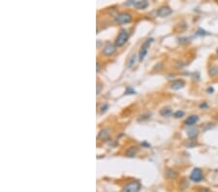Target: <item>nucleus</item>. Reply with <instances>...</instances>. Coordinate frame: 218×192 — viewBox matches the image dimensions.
Wrapping results in <instances>:
<instances>
[{"instance_id": "obj_2", "label": "nucleus", "mask_w": 218, "mask_h": 192, "mask_svg": "<svg viewBox=\"0 0 218 192\" xmlns=\"http://www.w3.org/2000/svg\"><path fill=\"white\" fill-rule=\"evenodd\" d=\"M152 42H153V39L152 38H149V39H147L144 44H142V46L141 47V49H140V51H139L140 61H142L144 59L145 55H146V54H147V49L149 48V45Z\"/></svg>"}, {"instance_id": "obj_14", "label": "nucleus", "mask_w": 218, "mask_h": 192, "mask_svg": "<svg viewBox=\"0 0 218 192\" xmlns=\"http://www.w3.org/2000/svg\"><path fill=\"white\" fill-rule=\"evenodd\" d=\"M166 175H167L168 179H176L177 177V173L174 170H171V169H169V170L166 172Z\"/></svg>"}, {"instance_id": "obj_1", "label": "nucleus", "mask_w": 218, "mask_h": 192, "mask_svg": "<svg viewBox=\"0 0 218 192\" xmlns=\"http://www.w3.org/2000/svg\"><path fill=\"white\" fill-rule=\"evenodd\" d=\"M128 38H129V34H128V32L125 30V29H122V30L119 32V34L117 35V37H116L115 46L116 47L123 46L124 44L127 42Z\"/></svg>"}, {"instance_id": "obj_19", "label": "nucleus", "mask_w": 218, "mask_h": 192, "mask_svg": "<svg viewBox=\"0 0 218 192\" xmlns=\"http://www.w3.org/2000/svg\"><path fill=\"white\" fill-rule=\"evenodd\" d=\"M136 93V91L134 90L132 87H127V89H126V91H125V94H135Z\"/></svg>"}, {"instance_id": "obj_11", "label": "nucleus", "mask_w": 218, "mask_h": 192, "mask_svg": "<svg viewBox=\"0 0 218 192\" xmlns=\"http://www.w3.org/2000/svg\"><path fill=\"white\" fill-rule=\"evenodd\" d=\"M148 6V2L146 0H142V1H136L134 3V7L137 9H145Z\"/></svg>"}, {"instance_id": "obj_10", "label": "nucleus", "mask_w": 218, "mask_h": 192, "mask_svg": "<svg viewBox=\"0 0 218 192\" xmlns=\"http://www.w3.org/2000/svg\"><path fill=\"white\" fill-rule=\"evenodd\" d=\"M110 136V130L108 128H105V129L101 130L98 134V139L99 140H106L108 137Z\"/></svg>"}, {"instance_id": "obj_20", "label": "nucleus", "mask_w": 218, "mask_h": 192, "mask_svg": "<svg viewBox=\"0 0 218 192\" xmlns=\"http://www.w3.org/2000/svg\"><path fill=\"white\" fill-rule=\"evenodd\" d=\"M108 107H109V106H108V104H106V103H104L103 105H102V106H101V113H103L106 112Z\"/></svg>"}, {"instance_id": "obj_12", "label": "nucleus", "mask_w": 218, "mask_h": 192, "mask_svg": "<svg viewBox=\"0 0 218 192\" xmlns=\"http://www.w3.org/2000/svg\"><path fill=\"white\" fill-rule=\"evenodd\" d=\"M160 115L162 116H170L173 115V110L171 108H163V109L160 111Z\"/></svg>"}, {"instance_id": "obj_26", "label": "nucleus", "mask_w": 218, "mask_h": 192, "mask_svg": "<svg viewBox=\"0 0 218 192\" xmlns=\"http://www.w3.org/2000/svg\"><path fill=\"white\" fill-rule=\"evenodd\" d=\"M217 57H218V49H217Z\"/></svg>"}, {"instance_id": "obj_3", "label": "nucleus", "mask_w": 218, "mask_h": 192, "mask_svg": "<svg viewBox=\"0 0 218 192\" xmlns=\"http://www.w3.org/2000/svg\"><path fill=\"white\" fill-rule=\"evenodd\" d=\"M141 190V183L137 180L128 182L124 186V192H140Z\"/></svg>"}, {"instance_id": "obj_24", "label": "nucleus", "mask_w": 218, "mask_h": 192, "mask_svg": "<svg viewBox=\"0 0 218 192\" xmlns=\"http://www.w3.org/2000/svg\"><path fill=\"white\" fill-rule=\"evenodd\" d=\"M208 91L209 92V93H212V92H213V88H212V87H208Z\"/></svg>"}, {"instance_id": "obj_17", "label": "nucleus", "mask_w": 218, "mask_h": 192, "mask_svg": "<svg viewBox=\"0 0 218 192\" xmlns=\"http://www.w3.org/2000/svg\"><path fill=\"white\" fill-rule=\"evenodd\" d=\"M218 74V67L217 66H212L210 69H209V75L211 77H214Z\"/></svg>"}, {"instance_id": "obj_6", "label": "nucleus", "mask_w": 218, "mask_h": 192, "mask_svg": "<svg viewBox=\"0 0 218 192\" xmlns=\"http://www.w3.org/2000/svg\"><path fill=\"white\" fill-rule=\"evenodd\" d=\"M116 51V46L112 45V44H108V45L105 46V48L103 49V54L106 55H112Z\"/></svg>"}, {"instance_id": "obj_8", "label": "nucleus", "mask_w": 218, "mask_h": 192, "mask_svg": "<svg viewBox=\"0 0 218 192\" xmlns=\"http://www.w3.org/2000/svg\"><path fill=\"white\" fill-rule=\"evenodd\" d=\"M183 86H184V81H181V80H176V81H174L173 83H171V89H174V90H178V89H181Z\"/></svg>"}, {"instance_id": "obj_9", "label": "nucleus", "mask_w": 218, "mask_h": 192, "mask_svg": "<svg viewBox=\"0 0 218 192\" xmlns=\"http://www.w3.org/2000/svg\"><path fill=\"white\" fill-rule=\"evenodd\" d=\"M198 121H199V116L196 115H192L190 116H188L187 119L185 120V124L188 125V126H192L195 123H197Z\"/></svg>"}, {"instance_id": "obj_25", "label": "nucleus", "mask_w": 218, "mask_h": 192, "mask_svg": "<svg viewBox=\"0 0 218 192\" xmlns=\"http://www.w3.org/2000/svg\"><path fill=\"white\" fill-rule=\"evenodd\" d=\"M99 70H100V65H99V63H97V72H99Z\"/></svg>"}, {"instance_id": "obj_4", "label": "nucleus", "mask_w": 218, "mask_h": 192, "mask_svg": "<svg viewBox=\"0 0 218 192\" xmlns=\"http://www.w3.org/2000/svg\"><path fill=\"white\" fill-rule=\"evenodd\" d=\"M190 179L195 182H200L203 179V171L200 168H195L190 175Z\"/></svg>"}, {"instance_id": "obj_13", "label": "nucleus", "mask_w": 218, "mask_h": 192, "mask_svg": "<svg viewBox=\"0 0 218 192\" xmlns=\"http://www.w3.org/2000/svg\"><path fill=\"white\" fill-rule=\"evenodd\" d=\"M138 152V148L136 147H131L130 148H128V150L126 151V155L128 157H134Z\"/></svg>"}, {"instance_id": "obj_15", "label": "nucleus", "mask_w": 218, "mask_h": 192, "mask_svg": "<svg viewBox=\"0 0 218 192\" xmlns=\"http://www.w3.org/2000/svg\"><path fill=\"white\" fill-rule=\"evenodd\" d=\"M187 135H188L189 138L193 139V138H195V137H197V135H198V130L196 129V128H191V129H189L187 131Z\"/></svg>"}, {"instance_id": "obj_21", "label": "nucleus", "mask_w": 218, "mask_h": 192, "mask_svg": "<svg viewBox=\"0 0 218 192\" xmlns=\"http://www.w3.org/2000/svg\"><path fill=\"white\" fill-rule=\"evenodd\" d=\"M209 33H208L206 31L203 30V29H199V30L197 31V35H208Z\"/></svg>"}, {"instance_id": "obj_18", "label": "nucleus", "mask_w": 218, "mask_h": 192, "mask_svg": "<svg viewBox=\"0 0 218 192\" xmlns=\"http://www.w3.org/2000/svg\"><path fill=\"white\" fill-rule=\"evenodd\" d=\"M174 118H182V116L184 115V112H183V111H177V112H176L174 113Z\"/></svg>"}, {"instance_id": "obj_23", "label": "nucleus", "mask_w": 218, "mask_h": 192, "mask_svg": "<svg viewBox=\"0 0 218 192\" xmlns=\"http://www.w3.org/2000/svg\"><path fill=\"white\" fill-rule=\"evenodd\" d=\"M100 89H101V84L98 83V86H97V94L100 93Z\"/></svg>"}, {"instance_id": "obj_22", "label": "nucleus", "mask_w": 218, "mask_h": 192, "mask_svg": "<svg viewBox=\"0 0 218 192\" xmlns=\"http://www.w3.org/2000/svg\"><path fill=\"white\" fill-rule=\"evenodd\" d=\"M200 108L201 109H203V108H208V105H206V103H203V104L200 105Z\"/></svg>"}, {"instance_id": "obj_16", "label": "nucleus", "mask_w": 218, "mask_h": 192, "mask_svg": "<svg viewBox=\"0 0 218 192\" xmlns=\"http://www.w3.org/2000/svg\"><path fill=\"white\" fill-rule=\"evenodd\" d=\"M136 60H137V55H136V54H132V55H131V56H130V59H129V61H128L127 66L129 67V68H131V67H133L134 65H135Z\"/></svg>"}, {"instance_id": "obj_7", "label": "nucleus", "mask_w": 218, "mask_h": 192, "mask_svg": "<svg viewBox=\"0 0 218 192\" xmlns=\"http://www.w3.org/2000/svg\"><path fill=\"white\" fill-rule=\"evenodd\" d=\"M171 12H173L171 11V9H170L169 7H161L158 11H157V15H158L159 17H164L170 16V15L171 14Z\"/></svg>"}, {"instance_id": "obj_5", "label": "nucleus", "mask_w": 218, "mask_h": 192, "mask_svg": "<svg viewBox=\"0 0 218 192\" xmlns=\"http://www.w3.org/2000/svg\"><path fill=\"white\" fill-rule=\"evenodd\" d=\"M115 20L119 23H129L132 20V17L129 13H120L115 17Z\"/></svg>"}]
</instances>
